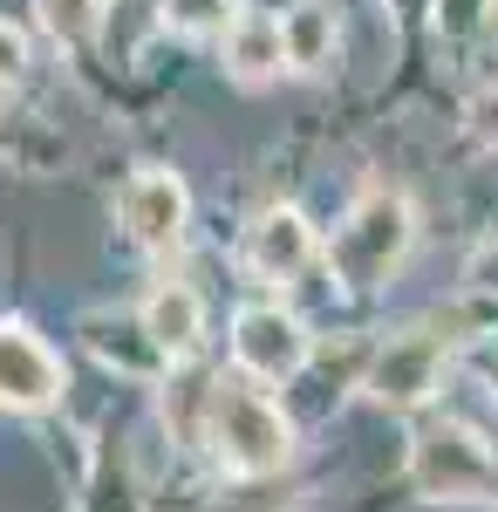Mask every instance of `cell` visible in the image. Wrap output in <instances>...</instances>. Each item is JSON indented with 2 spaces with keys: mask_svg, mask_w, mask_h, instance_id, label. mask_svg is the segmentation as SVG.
Returning a JSON list of instances; mask_svg holds the SVG:
<instances>
[{
  "mask_svg": "<svg viewBox=\"0 0 498 512\" xmlns=\"http://www.w3.org/2000/svg\"><path fill=\"white\" fill-rule=\"evenodd\" d=\"M464 280H471L478 294H492V301H498V233H492V239H478V253H471Z\"/></svg>",
  "mask_w": 498,
  "mask_h": 512,
  "instance_id": "cell-17",
  "label": "cell"
},
{
  "mask_svg": "<svg viewBox=\"0 0 498 512\" xmlns=\"http://www.w3.org/2000/svg\"><path fill=\"white\" fill-rule=\"evenodd\" d=\"M69 390L62 355L28 321H0V410H55Z\"/></svg>",
  "mask_w": 498,
  "mask_h": 512,
  "instance_id": "cell-7",
  "label": "cell"
},
{
  "mask_svg": "<svg viewBox=\"0 0 498 512\" xmlns=\"http://www.w3.org/2000/svg\"><path fill=\"white\" fill-rule=\"evenodd\" d=\"M307 355H314V335H307V321L294 315V308H280V301L239 308V321H232V362H239L253 383H287V376H301Z\"/></svg>",
  "mask_w": 498,
  "mask_h": 512,
  "instance_id": "cell-4",
  "label": "cell"
},
{
  "mask_svg": "<svg viewBox=\"0 0 498 512\" xmlns=\"http://www.w3.org/2000/svg\"><path fill=\"white\" fill-rule=\"evenodd\" d=\"M0 117H7V82H0Z\"/></svg>",
  "mask_w": 498,
  "mask_h": 512,
  "instance_id": "cell-19",
  "label": "cell"
},
{
  "mask_svg": "<svg viewBox=\"0 0 498 512\" xmlns=\"http://www.w3.org/2000/svg\"><path fill=\"white\" fill-rule=\"evenodd\" d=\"M464 123H471V137H478L485 151H498V82H485V89L471 96V110H464Z\"/></svg>",
  "mask_w": 498,
  "mask_h": 512,
  "instance_id": "cell-16",
  "label": "cell"
},
{
  "mask_svg": "<svg viewBox=\"0 0 498 512\" xmlns=\"http://www.w3.org/2000/svg\"><path fill=\"white\" fill-rule=\"evenodd\" d=\"M35 21L62 48H89L96 28H103V0H35Z\"/></svg>",
  "mask_w": 498,
  "mask_h": 512,
  "instance_id": "cell-13",
  "label": "cell"
},
{
  "mask_svg": "<svg viewBox=\"0 0 498 512\" xmlns=\"http://www.w3.org/2000/svg\"><path fill=\"white\" fill-rule=\"evenodd\" d=\"M21 69H28V35L14 21H0V82H14Z\"/></svg>",
  "mask_w": 498,
  "mask_h": 512,
  "instance_id": "cell-18",
  "label": "cell"
},
{
  "mask_svg": "<svg viewBox=\"0 0 498 512\" xmlns=\"http://www.w3.org/2000/svg\"><path fill=\"white\" fill-rule=\"evenodd\" d=\"M82 335H89V349L103 355V362H116L123 376H157V369H164V355L144 342V328H137V321L89 315V321H82Z\"/></svg>",
  "mask_w": 498,
  "mask_h": 512,
  "instance_id": "cell-12",
  "label": "cell"
},
{
  "mask_svg": "<svg viewBox=\"0 0 498 512\" xmlns=\"http://www.w3.org/2000/svg\"><path fill=\"white\" fill-rule=\"evenodd\" d=\"M403 7H410V0H403Z\"/></svg>",
  "mask_w": 498,
  "mask_h": 512,
  "instance_id": "cell-21",
  "label": "cell"
},
{
  "mask_svg": "<svg viewBox=\"0 0 498 512\" xmlns=\"http://www.w3.org/2000/svg\"><path fill=\"white\" fill-rule=\"evenodd\" d=\"M417 246V212L396 185H369L335 226V274L348 287H376L403 267V253Z\"/></svg>",
  "mask_w": 498,
  "mask_h": 512,
  "instance_id": "cell-2",
  "label": "cell"
},
{
  "mask_svg": "<svg viewBox=\"0 0 498 512\" xmlns=\"http://www.w3.org/2000/svg\"><path fill=\"white\" fill-rule=\"evenodd\" d=\"M335 48H342L335 7L307 0V7H294V14H280V62H287V69L314 76V69H328V62H335Z\"/></svg>",
  "mask_w": 498,
  "mask_h": 512,
  "instance_id": "cell-10",
  "label": "cell"
},
{
  "mask_svg": "<svg viewBox=\"0 0 498 512\" xmlns=\"http://www.w3.org/2000/svg\"><path fill=\"white\" fill-rule=\"evenodd\" d=\"M444 362H451V349H444V335H430V328L389 335L383 349H376V362H369V383H362V390L376 396V403H389V410H417V403L437 396Z\"/></svg>",
  "mask_w": 498,
  "mask_h": 512,
  "instance_id": "cell-6",
  "label": "cell"
},
{
  "mask_svg": "<svg viewBox=\"0 0 498 512\" xmlns=\"http://www.w3.org/2000/svg\"><path fill=\"white\" fill-rule=\"evenodd\" d=\"M492 383H498V369H492Z\"/></svg>",
  "mask_w": 498,
  "mask_h": 512,
  "instance_id": "cell-20",
  "label": "cell"
},
{
  "mask_svg": "<svg viewBox=\"0 0 498 512\" xmlns=\"http://www.w3.org/2000/svg\"><path fill=\"white\" fill-rule=\"evenodd\" d=\"M137 328L164 362H192L198 342H205V301H198L185 280H157L151 301L137 308Z\"/></svg>",
  "mask_w": 498,
  "mask_h": 512,
  "instance_id": "cell-9",
  "label": "cell"
},
{
  "mask_svg": "<svg viewBox=\"0 0 498 512\" xmlns=\"http://www.w3.org/2000/svg\"><path fill=\"white\" fill-rule=\"evenodd\" d=\"M246 274L253 280H294L314 267V226H307L301 205H267L253 226H246V246H239Z\"/></svg>",
  "mask_w": 498,
  "mask_h": 512,
  "instance_id": "cell-8",
  "label": "cell"
},
{
  "mask_svg": "<svg viewBox=\"0 0 498 512\" xmlns=\"http://www.w3.org/2000/svg\"><path fill=\"white\" fill-rule=\"evenodd\" d=\"M198 444H205L232 478H273L294 458V424H287V410H280L267 390H253L246 376H212Z\"/></svg>",
  "mask_w": 498,
  "mask_h": 512,
  "instance_id": "cell-1",
  "label": "cell"
},
{
  "mask_svg": "<svg viewBox=\"0 0 498 512\" xmlns=\"http://www.w3.org/2000/svg\"><path fill=\"white\" fill-rule=\"evenodd\" d=\"M280 69H287V62H280V21L239 14L226 28V76L246 82V89H260V82H273Z\"/></svg>",
  "mask_w": 498,
  "mask_h": 512,
  "instance_id": "cell-11",
  "label": "cell"
},
{
  "mask_svg": "<svg viewBox=\"0 0 498 512\" xmlns=\"http://www.w3.org/2000/svg\"><path fill=\"white\" fill-rule=\"evenodd\" d=\"M410 485L430 506H485L498 485V465L464 424L444 417V424H423L410 437Z\"/></svg>",
  "mask_w": 498,
  "mask_h": 512,
  "instance_id": "cell-3",
  "label": "cell"
},
{
  "mask_svg": "<svg viewBox=\"0 0 498 512\" xmlns=\"http://www.w3.org/2000/svg\"><path fill=\"white\" fill-rule=\"evenodd\" d=\"M116 212H123V233L137 239L144 253H178V246H185V226H192V192H185L178 171L144 164V171L116 192Z\"/></svg>",
  "mask_w": 498,
  "mask_h": 512,
  "instance_id": "cell-5",
  "label": "cell"
},
{
  "mask_svg": "<svg viewBox=\"0 0 498 512\" xmlns=\"http://www.w3.org/2000/svg\"><path fill=\"white\" fill-rule=\"evenodd\" d=\"M239 14H246L239 0H164V28L178 35H226Z\"/></svg>",
  "mask_w": 498,
  "mask_h": 512,
  "instance_id": "cell-14",
  "label": "cell"
},
{
  "mask_svg": "<svg viewBox=\"0 0 498 512\" xmlns=\"http://www.w3.org/2000/svg\"><path fill=\"white\" fill-rule=\"evenodd\" d=\"M492 7L498 0H430V28L444 41H471L492 28Z\"/></svg>",
  "mask_w": 498,
  "mask_h": 512,
  "instance_id": "cell-15",
  "label": "cell"
}]
</instances>
